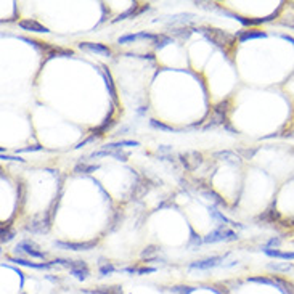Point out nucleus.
<instances>
[{
  "instance_id": "nucleus-2",
  "label": "nucleus",
  "mask_w": 294,
  "mask_h": 294,
  "mask_svg": "<svg viewBox=\"0 0 294 294\" xmlns=\"http://www.w3.org/2000/svg\"><path fill=\"white\" fill-rule=\"evenodd\" d=\"M228 108H230V101L225 100L215 105L212 109V114L209 116V119H204V126L201 131H211V129H215L219 126H223L227 123V114H228Z\"/></svg>"
},
{
  "instance_id": "nucleus-8",
  "label": "nucleus",
  "mask_w": 294,
  "mask_h": 294,
  "mask_svg": "<svg viewBox=\"0 0 294 294\" xmlns=\"http://www.w3.org/2000/svg\"><path fill=\"white\" fill-rule=\"evenodd\" d=\"M179 159L187 170H195L203 164V154L198 151H188L185 154H179Z\"/></svg>"
},
{
  "instance_id": "nucleus-9",
  "label": "nucleus",
  "mask_w": 294,
  "mask_h": 294,
  "mask_svg": "<svg viewBox=\"0 0 294 294\" xmlns=\"http://www.w3.org/2000/svg\"><path fill=\"white\" fill-rule=\"evenodd\" d=\"M156 39H158V34L142 31V32H137V34H124V36H121L117 39V44L119 45H127V44H134V42H138V40H151V42H154Z\"/></svg>"
},
{
  "instance_id": "nucleus-43",
  "label": "nucleus",
  "mask_w": 294,
  "mask_h": 294,
  "mask_svg": "<svg viewBox=\"0 0 294 294\" xmlns=\"http://www.w3.org/2000/svg\"><path fill=\"white\" fill-rule=\"evenodd\" d=\"M23 294H24V292H23Z\"/></svg>"
},
{
  "instance_id": "nucleus-12",
  "label": "nucleus",
  "mask_w": 294,
  "mask_h": 294,
  "mask_svg": "<svg viewBox=\"0 0 294 294\" xmlns=\"http://www.w3.org/2000/svg\"><path fill=\"white\" fill-rule=\"evenodd\" d=\"M150 5L146 4V5H138L137 2H134L131 7L127 8V10L124 12V13H121L117 18H114L113 20V23H121V21H124V20H127V18H134V16H138V15H142L143 12H148L150 10Z\"/></svg>"
},
{
  "instance_id": "nucleus-18",
  "label": "nucleus",
  "mask_w": 294,
  "mask_h": 294,
  "mask_svg": "<svg viewBox=\"0 0 294 294\" xmlns=\"http://www.w3.org/2000/svg\"><path fill=\"white\" fill-rule=\"evenodd\" d=\"M113 126H114V121H113V117H111V114H109V116H108L105 121H103V123H101L97 129H93L92 134H93V135H97V137H100V135L105 134L106 131H109V129L113 127Z\"/></svg>"
},
{
  "instance_id": "nucleus-27",
  "label": "nucleus",
  "mask_w": 294,
  "mask_h": 294,
  "mask_svg": "<svg viewBox=\"0 0 294 294\" xmlns=\"http://www.w3.org/2000/svg\"><path fill=\"white\" fill-rule=\"evenodd\" d=\"M69 273H71L76 280H79V281H85V280L89 278L90 270H89V267H84V269H73V270H69Z\"/></svg>"
},
{
  "instance_id": "nucleus-23",
  "label": "nucleus",
  "mask_w": 294,
  "mask_h": 294,
  "mask_svg": "<svg viewBox=\"0 0 294 294\" xmlns=\"http://www.w3.org/2000/svg\"><path fill=\"white\" fill-rule=\"evenodd\" d=\"M214 156L215 158H222V159H225L228 162H240V159H243V158L238 156V154L233 153V151H217V153H214Z\"/></svg>"
},
{
  "instance_id": "nucleus-35",
  "label": "nucleus",
  "mask_w": 294,
  "mask_h": 294,
  "mask_svg": "<svg viewBox=\"0 0 294 294\" xmlns=\"http://www.w3.org/2000/svg\"><path fill=\"white\" fill-rule=\"evenodd\" d=\"M154 272H156V267H138L137 269V275H148Z\"/></svg>"
},
{
  "instance_id": "nucleus-1",
  "label": "nucleus",
  "mask_w": 294,
  "mask_h": 294,
  "mask_svg": "<svg viewBox=\"0 0 294 294\" xmlns=\"http://www.w3.org/2000/svg\"><path fill=\"white\" fill-rule=\"evenodd\" d=\"M195 32H200L203 36L211 42V44L217 45L219 48H230L233 45V40H235V36L231 34L217 29V28H209V26H200V28H193Z\"/></svg>"
},
{
  "instance_id": "nucleus-15",
  "label": "nucleus",
  "mask_w": 294,
  "mask_h": 294,
  "mask_svg": "<svg viewBox=\"0 0 294 294\" xmlns=\"http://www.w3.org/2000/svg\"><path fill=\"white\" fill-rule=\"evenodd\" d=\"M211 215H212V219L219 223V227H227V225H230V227H238V228H243L241 225H238L237 222H233V220H230L228 217H225L220 211H217L215 207H211Z\"/></svg>"
},
{
  "instance_id": "nucleus-17",
  "label": "nucleus",
  "mask_w": 294,
  "mask_h": 294,
  "mask_svg": "<svg viewBox=\"0 0 294 294\" xmlns=\"http://www.w3.org/2000/svg\"><path fill=\"white\" fill-rule=\"evenodd\" d=\"M267 267H269L272 272H276V273H288V272L294 270L292 262H270Z\"/></svg>"
},
{
  "instance_id": "nucleus-26",
  "label": "nucleus",
  "mask_w": 294,
  "mask_h": 294,
  "mask_svg": "<svg viewBox=\"0 0 294 294\" xmlns=\"http://www.w3.org/2000/svg\"><path fill=\"white\" fill-rule=\"evenodd\" d=\"M172 32V36H175V37H180V39H188L192 34L195 32V29L193 28H174L170 31Z\"/></svg>"
},
{
  "instance_id": "nucleus-42",
  "label": "nucleus",
  "mask_w": 294,
  "mask_h": 294,
  "mask_svg": "<svg viewBox=\"0 0 294 294\" xmlns=\"http://www.w3.org/2000/svg\"><path fill=\"white\" fill-rule=\"evenodd\" d=\"M90 294H108L106 291H103L101 288H98L97 291H90Z\"/></svg>"
},
{
  "instance_id": "nucleus-21",
  "label": "nucleus",
  "mask_w": 294,
  "mask_h": 294,
  "mask_svg": "<svg viewBox=\"0 0 294 294\" xmlns=\"http://www.w3.org/2000/svg\"><path fill=\"white\" fill-rule=\"evenodd\" d=\"M150 127L154 129V131H161V132H179V129H174L172 126L164 124L158 119H150Z\"/></svg>"
},
{
  "instance_id": "nucleus-7",
  "label": "nucleus",
  "mask_w": 294,
  "mask_h": 294,
  "mask_svg": "<svg viewBox=\"0 0 294 294\" xmlns=\"http://www.w3.org/2000/svg\"><path fill=\"white\" fill-rule=\"evenodd\" d=\"M225 256H212V257H206V259H201V261H195L188 265L190 270H211V269H215V267H219Z\"/></svg>"
},
{
  "instance_id": "nucleus-19",
  "label": "nucleus",
  "mask_w": 294,
  "mask_h": 294,
  "mask_svg": "<svg viewBox=\"0 0 294 294\" xmlns=\"http://www.w3.org/2000/svg\"><path fill=\"white\" fill-rule=\"evenodd\" d=\"M0 235H2V245H7V243H10V241L15 238V235H16V231L12 228V225L10 223H4L2 225V231H0Z\"/></svg>"
},
{
  "instance_id": "nucleus-20",
  "label": "nucleus",
  "mask_w": 294,
  "mask_h": 294,
  "mask_svg": "<svg viewBox=\"0 0 294 294\" xmlns=\"http://www.w3.org/2000/svg\"><path fill=\"white\" fill-rule=\"evenodd\" d=\"M55 56H74V51L62 47H51L47 51V58H55Z\"/></svg>"
},
{
  "instance_id": "nucleus-37",
  "label": "nucleus",
  "mask_w": 294,
  "mask_h": 294,
  "mask_svg": "<svg viewBox=\"0 0 294 294\" xmlns=\"http://www.w3.org/2000/svg\"><path fill=\"white\" fill-rule=\"evenodd\" d=\"M95 138H98V137H97V135H93V134H92L90 137H87V138H85V140H82V142H79V143H77V145L74 146V150H81V148H82V146H84V145H87V143H90V142H93V140H95Z\"/></svg>"
},
{
  "instance_id": "nucleus-38",
  "label": "nucleus",
  "mask_w": 294,
  "mask_h": 294,
  "mask_svg": "<svg viewBox=\"0 0 294 294\" xmlns=\"http://www.w3.org/2000/svg\"><path fill=\"white\" fill-rule=\"evenodd\" d=\"M256 153H257V148H254L253 151H249V150H240V154L243 156V159H253Z\"/></svg>"
},
{
  "instance_id": "nucleus-32",
  "label": "nucleus",
  "mask_w": 294,
  "mask_h": 294,
  "mask_svg": "<svg viewBox=\"0 0 294 294\" xmlns=\"http://www.w3.org/2000/svg\"><path fill=\"white\" fill-rule=\"evenodd\" d=\"M195 291L193 286H172L169 289L170 294H192Z\"/></svg>"
},
{
  "instance_id": "nucleus-11",
  "label": "nucleus",
  "mask_w": 294,
  "mask_h": 294,
  "mask_svg": "<svg viewBox=\"0 0 294 294\" xmlns=\"http://www.w3.org/2000/svg\"><path fill=\"white\" fill-rule=\"evenodd\" d=\"M7 261L8 262H15V264H18V265H23V267H29V269H36V270H47V269H51L55 264L53 262H40V264H37V262H31V261H28L26 257H7Z\"/></svg>"
},
{
  "instance_id": "nucleus-14",
  "label": "nucleus",
  "mask_w": 294,
  "mask_h": 294,
  "mask_svg": "<svg viewBox=\"0 0 294 294\" xmlns=\"http://www.w3.org/2000/svg\"><path fill=\"white\" fill-rule=\"evenodd\" d=\"M267 34L262 31H238L235 34V39L241 44H245L248 40H254V39H265Z\"/></svg>"
},
{
  "instance_id": "nucleus-29",
  "label": "nucleus",
  "mask_w": 294,
  "mask_h": 294,
  "mask_svg": "<svg viewBox=\"0 0 294 294\" xmlns=\"http://www.w3.org/2000/svg\"><path fill=\"white\" fill-rule=\"evenodd\" d=\"M161 251L159 246L156 245H150V246H146L143 251H142V259L143 261H146V259H151V257H156V254Z\"/></svg>"
},
{
  "instance_id": "nucleus-40",
  "label": "nucleus",
  "mask_w": 294,
  "mask_h": 294,
  "mask_svg": "<svg viewBox=\"0 0 294 294\" xmlns=\"http://www.w3.org/2000/svg\"><path fill=\"white\" fill-rule=\"evenodd\" d=\"M4 161H18V162H26V159H23L18 154H13V156H8V154H2Z\"/></svg>"
},
{
  "instance_id": "nucleus-22",
  "label": "nucleus",
  "mask_w": 294,
  "mask_h": 294,
  "mask_svg": "<svg viewBox=\"0 0 294 294\" xmlns=\"http://www.w3.org/2000/svg\"><path fill=\"white\" fill-rule=\"evenodd\" d=\"M100 166L98 164H85V162H79L77 166L74 167V172L76 174H90V172H95L98 170Z\"/></svg>"
},
{
  "instance_id": "nucleus-5",
  "label": "nucleus",
  "mask_w": 294,
  "mask_h": 294,
  "mask_svg": "<svg viewBox=\"0 0 294 294\" xmlns=\"http://www.w3.org/2000/svg\"><path fill=\"white\" fill-rule=\"evenodd\" d=\"M98 241L92 240V241H62L56 240L53 241V246L63 251H90L97 246Z\"/></svg>"
},
{
  "instance_id": "nucleus-31",
  "label": "nucleus",
  "mask_w": 294,
  "mask_h": 294,
  "mask_svg": "<svg viewBox=\"0 0 294 294\" xmlns=\"http://www.w3.org/2000/svg\"><path fill=\"white\" fill-rule=\"evenodd\" d=\"M98 270H100V276H108V275H113L116 272V267L111 262H101Z\"/></svg>"
},
{
  "instance_id": "nucleus-10",
  "label": "nucleus",
  "mask_w": 294,
  "mask_h": 294,
  "mask_svg": "<svg viewBox=\"0 0 294 294\" xmlns=\"http://www.w3.org/2000/svg\"><path fill=\"white\" fill-rule=\"evenodd\" d=\"M79 48L84 51H89V53H95V55H100V56H111L113 51L111 48L105 44H98V42H81Z\"/></svg>"
},
{
  "instance_id": "nucleus-6",
  "label": "nucleus",
  "mask_w": 294,
  "mask_h": 294,
  "mask_svg": "<svg viewBox=\"0 0 294 294\" xmlns=\"http://www.w3.org/2000/svg\"><path fill=\"white\" fill-rule=\"evenodd\" d=\"M51 227V214L45 212V215H36L28 225H26V231L31 233H45Z\"/></svg>"
},
{
  "instance_id": "nucleus-4",
  "label": "nucleus",
  "mask_w": 294,
  "mask_h": 294,
  "mask_svg": "<svg viewBox=\"0 0 294 294\" xmlns=\"http://www.w3.org/2000/svg\"><path fill=\"white\" fill-rule=\"evenodd\" d=\"M15 253H16V257L28 256V257H34V259H40V261L47 259V253H45V251H40L39 245L34 243L32 240H23V241H20V243L16 245V248H15Z\"/></svg>"
},
{
  "instance_id": "nucleus-3",
  "label": "nucleus",
  "mask_w": 294,
  "mask_h": 294,
  "mask_svg": "<svg viewBox=\"0 0 294 294\" xmlns=\"http://www.w3.org/2000/svg\"><path fill=\"white\" fill-rule=\"evenodd\" d=\"M238 233L235 230H231L228 227H217L212 230L211 233L203 238L206 245H214V243H233V241H238Z\"/></svg>"
},
{
  "instance_id": "nucleus-39",
  "label": "nucleus",
  "mask_w": 294,
  "mask_h": 294,
  "mask_svg": "<svg viewBox=\"0 0 294 294\" xmlns=\"http://www.w3.org/2000/svg\"><path fill=\"white\" fill-rule=\"evenodd\" d=\"M203 243H204V241H203L201 238H198V237H192V240H190V245H188V246H190V248H196V249H198V248H200Z\"/></svg>"
},
{
  "instance_id": "nucleus-28",
  "label": "nucleus",
  "mask_w": 294,
  "mask_h": 294,
  "mask_svg": "<svg viewBox=\"0 0 294 294\" xmlns=\"http://www.w3.org/2000/svg\"><path fill=\"white\" fill-rule=\"evenodd\" d=\"M105 81H106V87H108V92H109V97L113 100V103H117V95H116V87L113 84V79H111V74L109 73H105Z\"/></svg>"
},
{
  "instance_id": "nucleus-30",
  "label": "nucleus",
  "mask_w": 294,
  "mask_h": 294,
  "mask_svg": "<svg viewBox=\"0 0 294 294\" xmlns=\"http://www.w3.org/2000/svg\"><path fill=\"white\" fill-rule=\"evenodd\" d=\"M249 283H259V284H270V286L278 288L275 278H265V276H253V278H248Z\"/></svg>"
},
{
  "instance_id": "nucleus-34",
  "label": "nucleus",
  "mask_w": 294,
  "mask_h": 294,
  "mask_svg": "<svg viewBox=\"0 0 294 294\" xmlns=\"http://www.w3.org/2000/svg\"><path fill=\"white\" fill-rule=\"evenodd\" d=\"M44 146L40 145H34V146H28V148H21V150H16V154L18 153H31V151H42Z\"/></svg>"
},
{
  "instance_id": "nucleus-33",
  "label": "nucleus",
  "mask_w": 294,
  "mask_h": 294,
  "mask_svg": "<svg viewBox=\"0 0 294 294\" xmlns=\"http://www.w3.org/2000/svg\"><path fill=\"white\" fill-rule=\"evenodd\" d=\"M281 245V238H278V237H273L272 240H269V241H267V243L264 245V249H276V248H278Z\"/></svg>"
},
{
  "instance_id": "nucleus-13",
  "label": "nucleus",
  "mask_w": 294,
  "mask_h": 294,
  "mask_svg": "<svg viewBox=\"0 0 294 294\" xmlns=\"http://www.w3.org/2000/svg\"><path fill=\"white\" fill-rule=\"evenodd\" d=\"M18 26H20L21 29H24V31H29V32H44V34H48V32H50V29L47 28V26L40 24L39 21H36V20H31V18L18 21Z\"/></svg>"
},
{
  "instance_id": "nucleus-24",
  "label": "nucleus",
  "mask_w": 294,
  "mask_h": 294,
  "mask_svg": "<svg viewBox=\"0 0 294 294\" xmlns=\"http://www.w3.org/2000/svg\"><path fill=\"white\" fill-rule=\"evenodd\" d=\"M201 195H203L204 198H207V200H211L214 204H217V206H225V201H223L217 193L212 192V190H209V188H207V190H203Z\"/></svg>"
},
{
  "instance_id": "nucleus-16",
  "label": "nucleus",
  "mask_w": 294,
  "mask_h": 294,
  "mask_svg": "<svg viewBox=\"0 0 294 294\" xmlns=\"http://www.w3.org/2000/svg\"><path fill=\"white\" fill-rule=\"evenodd\" d=\"M264 254L273 257V259H280V261H294V253H284V251L278 249H264Z\"/></svg>"
},
{
  "instance_id": "nucleus-25",
  "label": "nucleus",
  "mask_w": 294,
  "mask_h": 294,
  "mask_svg": "<svg viewBox=\"0 0 294 294\" xmlns=\"http://www.w3.org/2000/svg\"><path fill=\"white\" fill-rule=\"evenodd\" d=\"M172 42H174V39L169 37V36H166V34H158V39L154 40L153 44H154V48H156V50H161V48H164L166 45L172 44Z\"/></svg>"
},
{
  "instance_id": "nucleus-41",
  "label": "nucleus",
  "mask_w": 294,
  "mask_h": 294,
  "mask_svg": "<svg viewBox=\"0 0 294 294\" xmlns=\"http://www.w3.org/2000/svg\"><path fill=\"white\" fill-rule=\"evenodd\" d=\"M170 151H172V148L169 145H162L158 148V153H170Z\"/></svg>"
},
{
  "instance_id": "nucleus-36",
  "label": "nucleus",
  "mask_w": 294,
  "mask_h": 294,
  "mask_svg": "<svg viewBox=\"0 0 294 294\" xmlns=\"http://www.w3.org/2000/svg\"><path fill=\"white\" fill-rule=\"evenodd\" d=\"M103 291H106L108 294H123V288L121 286H101Z\"/></svg>"
}]
</instances>
